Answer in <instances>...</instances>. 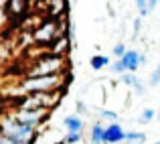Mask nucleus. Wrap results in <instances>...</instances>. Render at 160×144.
I'll use <instances>...</instances> for the list:
<instances>
[{
  "instance_id": "obj_14",
  "label": "nucleus",
  "mask_w": 160,
  "mask_h": 144,
  "mask_svg": "<svg viewBox=\"0 0 160 144\" xmlns=\"http://www.w3.org/2000/svg\"><path fill=\"white\" fill-rule=\"evenodd\" d=\"M98 116L99 118H108L109 122H116L118 120V114L112 112V110H98Z\"/></svg>"
},
{
  "instance_id": "obj_11",
  "label": "nucleus",
  "mask_w": 160,
  "mask_h": 144,
  "mask_svg": "<svg viewBox=\"0 0 160 144\" xmlns=\"http://www.w3.org/2000/svg\"><path fill=\"white\" fill-rule=\"evenodd\" d=\"M124 140H128V142H146V134L144 132H126V136H124Z\"/></svg>"
},
{
  "instance_id": "obj_10",
  "label": "nucleus",
  "mask_w": 160,
  "mask_h": 144,
  "mask_svg": "<svg viewBox=\"0 0 160 144\" xmlns=\"http://www.w3.org/2000/svg\"><path fill=\"white\" fill-rule=\"evenodd\" d=\"M89 65H91V69L99 71V69H103V67L109 65V59L106 57V55H93V57H91V61H89Z\"/></svg>"
},
{
  "instance_id": "obj_21",
  "label": "nucleus",
  "mask_w": 160,
  "mask_h": 144,
  "mask_svg": "<svg viewBox=\"0 0 160 144\" xmlns=\"http://www.w3.org/2000/svg\"><path fill=\"white\" fill-rule=\"evenodd\" d=\"M0 144H18V142L10 140V138H6V136H0Z\"/></svg>"
},
{
  "instance_id": "obj_7",
  "label": "nucleus",
  "mask_w": 160,
  "mask_h": 144,
  "mask_svg": "<svg viewBox=\"0 0 160 144\" xmlns=\"http://www.w3.org/2000/svg\"><path fill=\"white\" fill-rule=\"evenodd\" d=\"M124 136H126L124 128L118 122H109L106 126V134H103V144H118L124 140Z\"/></svg>"
},
{
  "instance_id": "obj_22",
  "label": "nucleus",
  "mask_w": 160,
  "mask_h": 144,
  "mask_svg": "<svg viewBox=\"0 0 160 144\" xmlns=\"http://www.w3.org/2000/svg\"><path fill=\"white\" fill-rule=\"evenodd\" d=\"M156 4H158V0H148V10H154Z\"/></svg>"
},
{
  "instance_id": "obj_2",
  "label": "nucleus",
  "mask_w": 160,
  "mask_h": 144,
  "mask_svg": "<svg viewBox=\"0 0 160 144\" xmlns=\"http://www.w3.org/2000/svg\"><path fill=\"white\" fill-rule=\"evenodd\" d=\"M63 85V73L43 75V77H27L22 81V90L31 94H43V91H55Z\"/></svg>"
},
{
  "instance_id": "obj_12",
  "label": "nucleus",
  "mask_w": 160,
  "mask_h": 144,
  "mask_svg": "<svg viewBox=\"0 0 160 144\" xmlns=\"http://www.w3.org/2000/svg\"><path fill=\"white\" fill-rule=\"evenodd\" d=\"M122 83H126L128 87H136L138 83H140V79H138L134 73H124L122 75Z\"/></svg>"
},
{
  "instance_id": "obj_1",
  "label": "nucleus",
  "mask_w": 160,
  "mask_h": 144,
  "mask_svg": "<svg viewBox=\"0 0 160 144\" xmlns=\"http://www.w3.org/2000/svg\"><path fill=\"white\" fill-rule=\"evenodd\" d=\"M0 136H6L18 144H32L37 138V132H35V128L24 126L20 122H16L14 118H10V120L0 124Z\"/></svg>"
},
{
  "instance_id": "obj_5",
  "label": "nucleus",
  "mask_w": 160,
  "mask_h": 144,
  "mask_svg": "<svg viewBox=\"0 0 160 144\" xmlns=\"http://www.w3.org/2000/svg\"><path fill=\"white\" fill-rule=\"evenodd\" d=\"M47 114H49L47 110H18V114L12 116V118H14L16 122H20V124H24V126L37 128V126L47 118Z\"/></svg>"
},
{
  "instance_id": "obj_4",
  "label": "nucleus",
  "mask_w": 160,
  "mask_h": 144,
  "mask_svg": "<svg viewBox=\"0 0 160 144\" xmlns=\"http://www.w3.org/2000/svg\"><path fill=\"white\" fill-rule=\"evenodd\" d=\"M59 37H61V31H59V23H55V20H47V23H43L35 31V41L37 43L51 45L55 39H59Z\"/></svg>"
},
{
  "instance_id": "obj_23",
  "label": "nucleus",
  "mask_w": 160,
  "mask_h": 144,
  "mask_svg": "<svg viewBox=\"0 0 160 144\" xmlns=\"http://www.w3.org/2000/svg\"><path fill=\"white\" fill-rule=\"evenodd\" d=\"M158 120H160V112H158Z\"/></svg>"
},
{
  "instance_id": "obj_3",
  "label": "nucleus",
  "mask_w": 160,
  "mask_h": 144,
  "mask_svg": "<svg viewBox=\"0 0 160 144\" xmlns=\"http://www.w3.org/2000/svg\"><path fill=\"white\" fill-rule=\"evenodd\" d=\"M63 71V57L49 53L47 57H41L37 61L35 69H31L28 77H43V75H53V73H61Z\"/></svg>"
},
{
  "instance_id": "obj_16",
  "label": "nucleus",
  "mask_w": 160,
  "mask_h": 144,
  "mask_svg": "<svg viewBox=\"0 0 160 144\" xmlns=\"http://www.w3.org/2000/svg\"><path fill=\"white\" fill-rule=\"evenodd\" d=\"M112 73H122V75L126 73V65L122 63V59L116 61V63H112Z\"/></svg>"
},
{
  "instance_id": "obj_15",
  "label": "nucleus",
  "mask_w": 160,
  "mask_h": 144,
  "mask_svg": "<svg viewBox=\"0 0 160 144\" xmlns=\"http://www.w3.org/2000/svg\"><path fill=\"white\" fill-rule=\"evenodd\" d=\"M22 8H24V0H10V10L14 12V14L22 12Z\"/></svg>"
},
{
  "instance_id": "obj_9",
  "label": "nucleus",
  "mask_w": 160,
  "mask_h": 144,
  "mask_svg": "<svg viewBox=\"0 0 160 144\" xmlns=\"http://www.w3.org/2000/svg\"><path fill=\"white\" fill-rule=\"evenodd\" d=\"M103 134H106V126L102 122H95L91 126V144H103Z\"/></svg>"
},
{
  "instance_id": "obj_24",
  "label": "nucleus",
  "mask_w": 160,
  "mask_h": 144,
  "mask_svg": "<svg viewBox=\"0 0 160 144\" xmlns=\"http://www.w3.org/2000/svg\"><path fill=\"white\" fill-rule=\"evenodd\" d=\"M154 144H160V142H154Z\"/></svg>"
},
{
  "instance_id": "obj_8",
  "label": "nucleus",
  "mask_w": 160,
  "mask_h": 144,
  "mask_svg": "<svg viewBox=\"0 0 160 144\" xmlns=\"http://www.w3.org/2000/svg\"><path fill=\"white\" fill-rule=\"evenodd\" d=\"M63 126L67 128V134H81L83 132V120L79 116H67L63 120Z\"/></svg>"
},
{
  "instance_id": "obj_20",
  "label": "nucleus",
  "mask_w": 160,
  "mask_h": 144,
  "mask_svg": "<svg viewBox=\"0 0 160 144\" xmlns=\"http://www.w3.org/2000/svg\"><path fill=\"white\" fill-rule=\"evenodd\" d=\"M79 140H81V134H67L65 144H77Z\"/></svg>"
},
{
  "instance_id": "obj_19",
  "label": "nucleus",
  "mask_w": 160,
  "mask_h": 144,
  "mask_svg": "<svg viewBox=\"0 0 160 144\" xmlns=\"http://www.w3.org/2000/svg\"><path fill=\"white\" fill-rule=\"evenodd\" d=\"M158 81H160V63H158L156 69H154V73L150 75V85H158Z\"/></svg>"
},
{
  "instance_id": "obj_18",
  "label": "nucleus",
  "mask_w": 160,
  "mask_h": 144,
  "mask_svg": "<svg viewBox=\"0 0 160 144\" xmlns=\"http://www.w3.org/2000/svg\"><path fill=\"white\" fill-rule=\"evenodd\" d=\"M126 51H128V49H126V45H124V43H118L116 47H113V55H116L118 59H122V57L126 55Z\"/></svg>"
},
{
  "instance_id": "obj_13",
  "label": "nucleus",
  "mask_w": 160,
  "mask_h": 144,
  "mask_svg": "<svg viewBox=\"0 0 160 144\" xmlns=\"http://www.w3.org/2000/svg\"><path fill=\"white\" fill-rule=\"evenodd\" d=\"M154 116H156V112H154V110H150V108H148V110H144V112L140 114V118H138V122H140V124H148V122L152 120Z\"/></svg>"
},
{
  "instance_id": "obj_6",
  "label": "nucleus",
  "mask_w": 160,
  "mask_h": 144,
  "mask_svg": "<svg viewBox=\"0 0 160 144\" xmlns=\"http://www.w3.org/2000/svg\"><path fill=\"white\" fill-rule=\"evenodd\" d=\"M122 63L126 65V73H134L142 63H146V57L142 53H138L136 49H128L126 55L122 57Z\"/></svg>"
},
{
  "instance_id": "obj_17",
  "label": "nucleus",
  "mask_w": 160,
  "mask_h": 144,
  "mask_svg": "<svg viewBox=\"0 0 160 144\" xmlns=\"http://www.w3.org/2000/svg\"><path fill=\"white\" fill-rule=\"evenodd\" d=\"M136 6H138V10H140L142 16L148 14V0H136Z\"/></svg>"
}]
</instances>
